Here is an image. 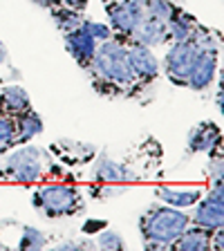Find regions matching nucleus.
Returning <instances> with one entry per match:
<instances>
[{
    "label": "nucleus",
    "instance_id": "obj_1",
    "mask_svg": "<svg viewBox=\"0 0 224 251\" xmlns=\"http://www.w3.org/2000/svg\"><path fill=\"white\" fill-rule=\"evenodd\" d=\"M88 72L92 74L94 88L101 94H112L115 90L125 92V88H130L132 83H139L130 68V61H128L125 38L117 36V34L97 45L92 63L88 65Z\"/></svg>",
    "mask_w": 224,
    "mask_h": 251
},
{
    "label": "nucleus",
    "instance_id": "obj_2",
    "mask_svg": "<svg viewBox=\"0 0 224 251\" xmlns=\"http://www.w3.org/2000/svg\"><path fill=\"white\" fill-rule=\"evenodd\" d=\"M188 225H191V215L182 213V209L155 204L139 220L144 247L146 249H166V247H171L177 240L179 233Z\"/></svg>",
    "mask_w": 224,
    "mask_h": 251
},
{
    "label": "nucleus",
    "instance_id": "obj_3",
    "mask_svg": "<svg viewBox=\"0 0 224 251\" xmlns=\"http://www.w3.org/2000/svg\"><path fill=\"white\" fill-rule=\"evenodd\" d=\"M34 209H38L47 218H65V215H76L83 211L85 200L81 191L68 184H47L41 186L31 198Z\"/></svg>",
    "mask_w": 224,
    "mask_h": 251
},
{
    "label": "nucleus",
    "instance_id": "obj_4",
    "mask_svg": "<svg viewBox=\"0 0 224 251\" xmlns=\"http://www.w3.org/2000/svg\"><path fill=\"white\" fill-rule=\"evenodd\" d=\"M45 152L36 146H23L9 155L7 164L0 168V177H5L7 182H21L29 184L36 182L45 171Z\"/></svg>",
    "mask_w": 224,
    "mask_h": 251
},
{
    "label": "nucleus",
    "instance_id": "obj_5",
    "mask_svg": "<svg viewBox=\"0 0 224 251\" xmlns=\"http://www.w3.org/2000/svg\"><path fill=\"white\" fill-rule=\"evenodd\" d=\"M198 52H199V47L195 45L191 38H188V41L173 43L171 45L166 58H164V72H166V76L171 78L175 85L186 88L188 72H191V68H193Z\"/></svg>",
    "mask_w": 224,
    "mask_h": 251
},
{
    "label": "nucleus",
    "instance_id": "obj_6",
    "mask_svg": "<svg viewBox=\"0 0 224 251\" xmlns=\"http://www.w3.org/2000/svg\"><path fill=\"white\" fill-rule=\"evenodd\" d=\"M105 14L110 18V29L121 38H130V34L144 21V9L135 0H108Z\"/></svg>",
    "mask_w": 224,
    "mask_h": 251
},
{
    "label": "nucleus",
    "instance_id": "obj_7",
    "mask_svg": "<svg viewBox=\"0 0 224 251\" xmlns=\"http://www.w3.org/2000/svg\"><path fill=\"white\" fill-rule=\"evenodd\" d=\"M195 204H198V209H195V213L191 215V225L204 226V229H209V231L222 229V222H224V191H222V184L213 186L209 191V195L199 198Z\"/></svg>",
    "mask_w": 224,
    "mask_h": 251
},
{
    "label": "nucleus",
    "instance_id": "obj_8",
    "mask_svg": "<svg viewBox=\"0 0 224 251\" xmlns=\"http://www.w3.org/2000/svg\"><path fill=\"white\" fill-rule=\"evenodd\" d=\"M125 45H128V61H130V68L135 72L137 81L141 85L155 81L157 74H159V61H157V56L152 54L150 47L139 45V43H130V41H125Z\"/></svg>",
    "mask_w": 224,
    "mask_h": 251
},
{
    "label": "nucleus",
    "instance_id": "obj_9",
    "mask_svg": "<svg viewBox=\"0 0 224 251\" xmlns=\"http://www.w3.org/2000/svg\"><path fill=\"white\" fill-rule=\"evenodd\" d=\"M218 52L220 50H199L193 68L188 72L186 88L199 92V90H206L213 83L215 74H218Z\"/></svg>",
    "mask_w": 224,
    "mask_h": 251
},
{
    "label": "nucleus",
    "instance_id": "obj_10",
    "mask_svg": "<svg viewBox=\"0 0 224 251\" xmlns=\"http://www.w3.org/2000/svg\"><path fill=\"white\" fill-rule=\"evenodd\" d=\"M63 41H65V47H68V52L72 54L74 61H76L81 68L88 70V65L92 63L94 52H97L99 41H97L83 25L72 31H65V34H63Z\"/></svg>",
    "mask_w": 224,
    "mask_h": 251
},
{
    "label": "nucleus",
    "instance_id": "obj_11",
    "mask_svg": "<svg viewBox=\"0 0 224 251\" xmlns=\"http://www.w3.org/2000/svg\"><path fill=\"white\" fill-rule=\"evenodd\" d=\"M222 141V130L213 121H204V124L195 126L191 135H188V151L191 152H213L220 148Z\"/></svg>",
    "mask_w": 224,
    "mask_h": 251
},
{
    "label": "nucleus",
    "instance_id": "obj_12",
    "mask_svg": "<svg viewBox=\"0 0 224 251\" xmlns=\"http://www.w3.org/2000/svg\"><path fill=\"white\" fill-rule=\"evenodd\" d=\"M211 238H213V231L204 229L198 225H188L186 229L179 233V238L171 245V249L175 251H209L211 247Z\"/></svg>",
    "mask_w": 224,
    "mask_h": 251
},
{
    "label": "nucleus",
    "instance_id": "obj_13",
    "mask_svg": "<svg viewBox=\"0 0 224 251\" xmlns=\"http://www.w3.org/2000/svg\"><path fill=\"white\" fill-rule=\"evenodd\" d=\"M94 179L105 184H117V182H137V175L124 164L110 159V157H101L94 164Z\"/></svg>",
    "mask_w": 224,
    "mask_h": 251
},
{
    "label": "nucleus",
    "instance_id": "obj_14",
    "mask_svg": "<svg viewBox=\"0 0 224 251\" xmlns=\"http://www.w3.org/2000/svg\"><path fill=\"white\" fill-rule=\"evenodd\" d=\"M31 108L29 94L21 85H7L0 88V115L5 117H18L25 110Z\"/></svg>",
    "mask_w": 224,
    "mask_h": 251
},
{
    "label": "nucleus",
    "instance_id": "obj_15",
    "mask_svg": "<svg viewBox=\"0 0 224 251\" xmlns=\"http://www.w3.org/2000/svg\"><path fill=\"white\" fill-rule=\"evenodd\" d=\"M130 43H139L146 47H155L166 43V23L155 21V18H144L137 25V29L130 34V38H125Z\"/></svg>",
    "mask_w": 224,
    "mask_h": 251
},
{
    "label": "nucleus",
    "instance_id": "obj_16",
    "mask_svg": "<svg viewBox=\"0 0 224 251\" xmlns=\"http://www.w3.org/2000/svg\"><path fill=\"white\" fill-rule=\"evenodd\" d=\"M198 23L193 21V16L184 14L182 9L175 7L173 16L166 21V41H173V43H179V41H188L191 34L195 31Z\"/></svg>",
    "mask_w": 224,
    "mask_h": 251
},
{
    "label": "nucleus",
    "instance_id": "obj_17",
    "mask_svg": "<svg viewBox=\"0 0 224 251\" xmlns=\"http://www.w3.org/2000/svg\"><path fill=\"white\" fill-rule=\"evenodd\" d=\"M157 198L166 202L168 206H175V209H186V206H195L202 193L198 188H171V186H162L157 188Z\"/></svg>",
    "mask_w": 224,
    "mask_h": 251
},
{
    "label": "nucleus",
    "instance_id": "obj_18",
    "mask_svg": "<svg viewBox=\"0 0 224 251\" xmlns=\"http://www.w3.org/2000/svg\"><path fill=\"white\" fill-rule=\"evenodd\" d=\"M14 121H16V146L27 144L29 139H34L36 135L43 132V119L31 108L25 110L23 115L14 117Z\"/></svg>",
    "mask_w": 224,
    "mask_h": 251
},
{
    "label": "nucleus",
    "instance_id": "obj_19",
    "mask_svg": "<svg viewBox=\"0 0 224 251\" xmlns=\"http://www.w3.org/2000/svg\"><path fill=\"white\" fill-rule=\"evenodd\" d=\"M52 14H54V21H56L58 29L65 34V31H72L76 29V27H81V23H83V16H81V11H74L70 9V7H52Z\"/></svg>",
    "mask_w": 224,
    "mask_h": 251
},
{
    "label": "nucleus",
    "instance_id": "obj_20",
    "mask_svg": "<svg viewBox=\"0 0 224 251\" xmlns=\"http://www.w3.org/2000/svg\"><path fill=\"white\" fill-rule=\"evenodd\" d=\"M45 245H47V238L43 231L34 229V226H23L21 240H18V249L36 251V249H43Z\"/></svg>",
    "mask_w": 224,
    "mask_h": 251
},
{
    "label": "nucleus",
    "instance_id": "obj_21",
    "mask_svg": "<svg viewBox=\"0 0 224 251\" xmlns=\"http://www.w3.org/2000/svg\"><path fill=\"white\" fill-rule=\"evenodd\" d=\"M16 146V121L14 117L0 115V152Z\"/></svg>",
    "mask_w": 224,
    "mask_h": 251
},
{
    "label": "nucleus",
    "instance_id": "obj_22",
    "mask_svg": "<svg viewBox=\"0 0 224 251\" xmlns=\"http://www.w3.org/2000/svg\"><path fill=\"white\" fill-rule=\"evenodd\" d=\"M81 25L85 27V29L90 31V34H92L94 38H97V41H108L110 36H115V31L110 29L108 25H105V23H97V21H88V18H83V23H81Z\"/></svg>",
    "mask_w": 224,
    "mask_h": 251
},
{
    "label": "nucleus",
    "instance_id": "obj_23",
    "mask_svg": "<svg viewBox=\"0 0 224 251\" xmlns=\"http://www.w3.org/2000/svg\"><path fill=\"white\" fill-rule=\"evenodd\" d=\"M99 247L101 249H124V240L117 231H101L99 233Z\"/></svg>",
    "mask_w": 224,
    "mask_h": 251
},
{
    "label": "nucleus",
    "instance_id": "obj_24",
    "mask_svg": "<svg viewBox=\"0 0 224 251\" xmlns=\"http://www.w3.org/2000/svg\"><path fill=\"white\" fill-rule=\"evenodd\" d=\"M211 184L218 186L222 184V157L218 155V159H211Z\"/></svg>",
    "mask_w": 224,
    "mask_h": 251
},
{
    "label": "nucleus",
    "instance_id": "obj_25",
    "mask_svg": "<svg viewBox=\"0 0 224 251\" xmlns=\"http://www.w3.org/2000/svg\"><path fill=\"white\" fill-rule=\"evenodd\" d=\"M63 7H70V9L74 11H83L85 7H88V0H61Z\"/></svg>",
    "mask_w": 224,
    "mask_h": 251
},
{
    "label": "nucleus",
    "instance_id": "obj_26",
    "mask_svg": "<svg viewBox=\"0 0 224 251\" xmlns=\"http://www.w3.org/2000/svg\"><path fill=\"white\" fill-rule=\"evenodd\" d=\"M103 222H85V225H83V231H85V233H94V231H97V229H103Z\"/></svg>",
    "mask_w": 224,
    "mask_h": 251
},
{
    "label": "nucleus",
    "instance_id": "obj_27",
    "mask_svg": "<svg viewBox=\"0 0 224 251\" xmlns=\"http://www.w3.org/2000/svg\"><path fill=\"white\" fill-rule=\"evenodd\" d=\"M34 2H38L41 7H47V9H52V7L61 5V0H34Z\"/></svg>",
    "mask_w": 224,
    "mask_h": 251
},
{
    "label": "nucleus",
    "instance_id": "obj_28",
    "mask_svg": "<svg viewBox=\"0 0 224 251\" xmlns=\"http://www.w3.org/2000/svg\"><path fill=\"white\" fill-rule=\"evenodd\" d=\"M5 61H7V47L0 43V65H2Z\"/></svg>",
    "mask_w": 224,
    "mask_h": 251
},
{
    "label": "nucleus",
    "instance_id": "obj_29",
    "mask_svg": "<svg viewBox=\"0 0 224 251\" xmlns=\"http://www.w3.org/2000/svg\"><path fill=\"white\" fill-rule=\"evenodd\" d=\"M103 2H108V0H103Z\"/></svg>",
    "mask_w": 224,
    "mask_h": 251
}]
</instances>
